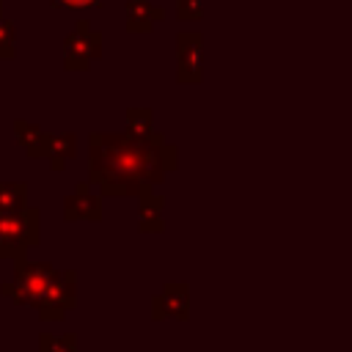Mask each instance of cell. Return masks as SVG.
<instances>
[{
    "instance_id": "obj_1",
    "label": "cell",
    "mask_w": 352,
    "mask_h": 352,
    "mask_svg": "<svg viewBox=\"0 0 352 352\" xmlns=\"http://www.w3.org/2000/svg\"><path fill=\"white\" fill-rule=\"evenodd\" d=\"M179 165L176 146L165 143L160 132L148 140L126 132H94L88 138V182L102 195H138L143 187L162 184Z\"/></svg>"
},
{
    "instance_id": "obj_9",
    "label": "cell",
    "mask_w": 352,
    "mask_h": 352,
    "mask_svg": "<svg viewBox=\"0 0 352 352\" xmlns=\"http://www.w3.org/2000/svg\"><path fill=\"white\" fill-rule=\"evenodd\" d=\"M138 231L140 234H162L165 231V198L154 192V187H143L138 195Z\"/></svg>"
},
{
    "instance_id": "obj_19",
    "label": "cell",
    "mask_w": 352,
    "mask_h": 352,
    "mask_svg": "<svg viewBox=\"0 0 352 352\" xmlns=\"http://www.w3.org/2000/svg\"><path fill=\"white\" fill-rule=\"evenodd\" d=\"M0 19H3V0H0Z\"/></svg>"
},
{
    "instance_id": "obj_15",
    "label": "cell",
    "mask_w": 352,
    "mask_h": 352,
    "mask_svg": "<svg viewBox=\"0 0 352 352\" xmlns=\"http://www.w3.org/2000/svg\"><path fill=\"white\" fill-rule=\"evenodd\" d=\"M38 352H77V336L74 333H66V336L41 333L38 336Z\"/></svg>"
},
{
    "instance_id": "obj_4",
    "label": "cell",
    "mask_w": 352,
    "mask_h": 352,
    "mask_svg": "<svg viewBox=\"0 0 352 352\" xmlns=\"http://www.w3.org/2000/svg\"><path fill=\"white\" fill-rule=\"evenodd\" d=\"M96 58H102V33L88 25V19H77L74 30L63 38V69L85 72Z\"/></svg>"
},
{
    "instance_id": "obj_13",
    "label": "cell",
    "mask_w": 352,
    "mask_h": 352,
    "mask_svg": "<svg viewBox=\"0 0 352 352\" xmlns=\"http://www.w3.org/2000/svg\"><path fill=\"white\" fill-rule=\"evenodd\" d=\"M129 138L148 140L154 135V116L148 107H126V129Z\"/></svg>"
},
{
    "instance_id": "obj_2",
    "label": "cell",
    "mask_w": 352,
    "mask_h": 352,
    "mask_svg": "<svg viewBox=\"0 0 352 352\" xmlns=\"http://www.w3.org/2000/svg\"><path fill=\"white\" fill-rule=\"evenodd\" d=\"M41 242V212L28 206L22 212H0V258L22 261L33 245Z\"/></svg>"
},
{
    "instance_id": "obj_12",
    "label": "cell",
    "mask_w": 352,
    "mask_h": 352,
    "mask_svg": "<svg viewBox=\"0 0 352 352\" xmlns=\"http://www.w3.org/2000/svg\"><path fill=\"white\" fill-rule=\"evenodd\" d=\"M14 135H16V143L22 146V151H25L28 157L41 160L47 132H44L38 124H30V121H22V118H14Z\"/></svg>"
},
{
    "instance_id": "obj_17",
    "label": "cell",
    "mask_w": 352,
    "mask_h": 352,
    "mask_svg": "<svg viewBox=\"0 0 352 352\" xmlns=\"http://www.w3.org/2000/svg\"><path fill=\"white\" fill-rule=\"evenodd\" d=\"M204 16V0H176V19L198 22Z\"/></svg>"
},
{
    "instance_id": "obj_10",
    "label": "cell",
    "mask_w": 352,
    "mask_h": 352,
    "mask_svg": "<svg viewBox=\"0 0 352 352\" xmlns=\"http://www.w3.org/2000/svg\"><path fill=\"white\" fill-rule=\"evenodd\" d=\"M74 157H77V135L74 132H47L41 160H47L52 170H63L66 162Z\"/></svg>"
},
{
    "instance_id": "obj_11",
    "label": "cell",
    "mask_w": 352,
    "mask_h": 352,
    "mask_svg": "<svg viewBox=\"0 0 352 352\" xmlns=\"http://www.w3.org/2000/svg\"><path fill=\"white\" fill-rule=\"evenodd\" d=\"M124 14H126V30L129 33H148L154 22L165 19V11L154 6L151 0H124Z\"/></svg>"
},
{
    "instance_id": "obj_18",
    "label": "cell",
    "mask_w": 352,
    "mask_h": 352,
    "mask_svg": "<svg viewBox=\"0 0 352 352\" xmlns=\"http://www.w3.org/2000/svg\"><path fill=\"white\" fill-rule=\"evenodd\" d=\"M102 0H52V6L58 8H69V11H88V8H96Z\"/></svg>"
},
{
    "instance_id": "obj_8",
    "label": "cell",
    "mask_w": 352,
    "mask_h": 352,
    "mask_svg": "<svg viewBox=\"0 0 352 352\" xmlns=\"http://www.w3.org/2000/svg\"><path fill=\"white\" fill-rule=\"evenodd\" d=\"M63 220L69 223H77V220L99 223L102 220V198L88 190V182H77L74 192L63 198Z\"/></svg>"
},
{
    "instance_id": "obj_7",
    "label": "cell",
    "mask_w": 352,
    "mask_h": 352,
    "mask_svg": "<svg viewBox=\"0 0 352 352\" xmlns=\"http://www.w3.org/2000/svg\"><path fill=\"white\" fill-rule=\"evenodd\" d=\"M151 319L154 322H162V319L187 322L190 319V289H187V283H165L162 292H157L151 297Z\"/></svg>"
},
{
    "instance_id": "obj_3",
    "label": "cell",
    "mask_w": 352,
    "mask_h": 352,
    "mask_svg": "<svg viewBox=\"0 0 352 352\" xmlns=\"http://www.w3.org/2000/svg\"><path fill=\"white\" fill-rule=\"evenodd\" d=\"M52 275H55V267L50 261H28V258H22V261L14 264V278L0 286V294L8 297L16 305L36 308L41 302V297L47 294Z\"/></svg>"
},
{
    "instance_id": "obj_14",
    "label": "cell",
    "mask_w": 352,
    "mask_h": 352,
    "mask_svg": "<svg viewBox=\"0 0 352 352\" xmlns=\"http://www.w3.org/2000/svg\"><path fill=\"white\" fill-rule=\"evenodd\" d=\"M28 209V184L25 182H0V212Z\"/></svg>"
},
{
    "instance_id": "obj_16",
    "label": "cell",
    "mask_w": 352,
    "mask_h": 352,
    "mask_svg": "<svg viewBox=\"0 0 352 352\" xmlns=\"http://www.w3.org/2000/svg\"><path fill=\"white\" fill-rule=\"evenodd\" d=\"M16 55V25L11 19H0V60H11Z\"/></svg>"
},
{
    "instance_id": "obj_6",
    "label": "cell",
    "mask_w": 352,
    "mask_h": 352,
    "mask_svg": "<svg viewBox=\"0 0 352 352\" xmlns=\"http://www.w3.org/2000/svg\"><path fill=\"white\" fill-rule=\"evenodd\" d=\"M176 80L198 85L204 80V36L198 30L176 33Z\"/></svg>"
},
{
    "instance_id": "obj_5",
    "label": "cell",
    "mask_w": 352,
    "mask_h": 352,
    "mask_svg": "<svg viewBox=\"0 0 352 352\" xmlns=\"http://www.w3.org/2000/svg\"><path fill=\"white\" fill-rule=\"evenodd\" d=\"M77 305V272L74 270H55L47 294L36 305V314L44 322H60Z\"/></svg>"
}]
</instances>
